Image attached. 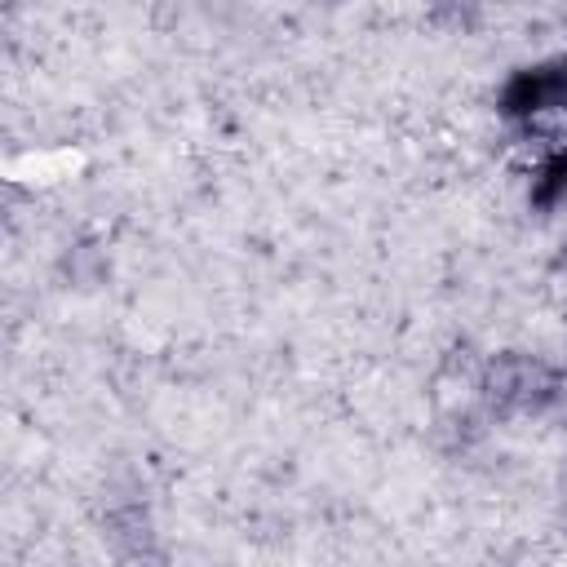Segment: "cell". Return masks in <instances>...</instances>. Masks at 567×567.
<instances>
[{"instance_id":"obj_1","label":"cell","mask_w":567,"mask_h":567,"mask_svg":"<svg viewBox=\"0 0 567 567\" xmlns=\"http://www.w3.org/2000/svg\"><path fill=\"white\" fill-rule=\"evenodd\" d=\"M554 102V75L549 66H527V71H514L501 89V111L509 120H527L536 111H545Z\"/></svg>"},{"instance_id":"obj_3","label":"cell","mask_w":567,"mask_h":567,"mask_svg":"<svg viewBox=\"0 0 567 567\" xmlns=\"http://www.w3.org/2000/svg\"><path fill=\"white\" fill-rule=\"evenodd\" d=\"M549 75H554V102H567V62L549 66Z\"/></svg>"},{"instance_id":"obj_2","label":"cell","mask_w":567,"mask_h":567,"mask_svg":"<svg viewBox=\"0 0 567 567\" xmlns=\"http://www.w3.org/2000/svg\"><path fill=\"white\" fill-rule=\"evenodd\" d=\"M567 195V155L558 151V155H549L545 164H540V173H536V182H532V204H554V199H563Z\"/></svg>"}]
</instances>
